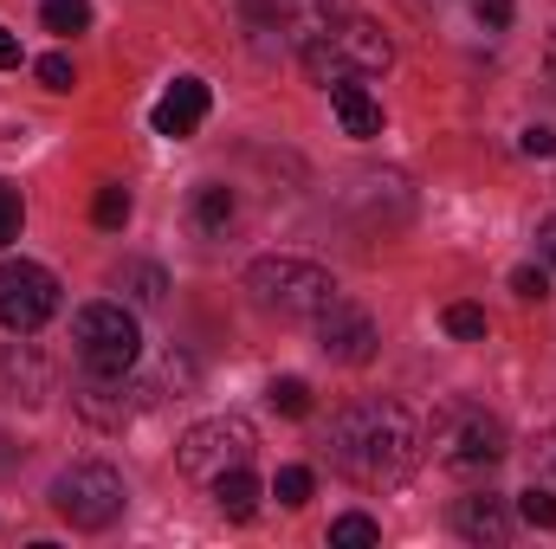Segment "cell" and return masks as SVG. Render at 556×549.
Wrapping results in <instances>:
<instances>
[{"label": "cell", "instance_id": "31", "mask_svg": "<svg viewBox=\"0 0 556 549\" xmlns=\"http://www.w3.org/2000/svg\"><path fill=\"white\" fill-rule=\"evenodd\" d=\"M538 246H544V259H551V266H556V214H551V220H544V227H538Z\"/></svg>", "mask_w": 556, "mask_h": 549}, {"label": "cell", "instance_id": "30", "mask_svg": "<svg viewBox=\"0 0 556 549\" xmlns=\"http://www.w3.org/2000/svg\"><path fill=\"white\" fill-rule=\"evenodd\" d=\"M13 65H20V39L0 26V72H13Z\"/></svg>", "mask_w": 556, "mask_h": 549}, {"label": "cell", "instance_id": "28", "mask_svg": "<svg viewBox=\"0 0 556 549\" xmlns=\"http://www.w3.org/2000/svg\"><path fill=\"white\" fill-rule=\"evenodd\" d=\"M511 7H518V0H479V26H485V33H505V26H511Z\"/></svg>", "mask_w": 556, "mask_h": 549}, {"label": "cell", "instance_id": "21", "mask_svg": "<svg viewBox=\"0 0 556 549\" xmlns=\"http://www.w3.org/2000/svg\"><path fill=\"white\" fill-rule=\"evenodd\" d=\"M266 401L278 413H291V420H304L311 413V382H298V375H278L273 388H266Z\"/></svg>", "mask_w": 556, "mask_h": 549}, {"label": "cell", "instance_id": "8", "mask_svg": "<svg viewBox=\"0 0 556 549\" xmlns=\"http://www.w3.org/2000/svg\"><path fill=\"white\" fill-rule=\"evenodd\" d=\"M52 310H59V278L46 272V266H33V259H7L0 266V323L13 336L46 330Z\"/></svg>", "mask_w": 556, "mask_h": 549}, {"label": "cell", "instance_id": "29", "mask_svg": "<svg viewBox=\"0 0 556 549\" xmlns=\"http://www.w3.org/2000/svg\"><path fill=\"white\" fill-rule=\"evenodd\" d=\"M518 149H525V155H538V162H544V155H556V137H551V130H544V124H531V130H525V137H518Z\"/></svg>", "mask_w": 556, "mask_h": 549}, {"label": "cell", "instance_id": "12", "mask_svg": "<svg viewBox=\"0 0 556 549\" xmlns=\"http://www.w3.org/2000/svg\"><path fill=\"white\" fill-rule=\"evenodd\" d=\"M453 531H459L466 544H479V549H505L511 544V505L492 498V491H472V498L453 505Z\"/></svg>", "mask_w": 556, "mask_h": 549}, {"label": "cell", "instance_id": "22", "mask_svg": "<svg viewBox=\"0 0 556 549\" xmlns=\"http://www.w3.org/2000/svg\"><path fill=\"white\" fill-rule=\"evenodd\" d=\"M518 518H525L531 531H556V498L544 491V485H531V491L518 498Z\"/></svg>", "mask_w": 556, "mask_h": 549}, {"label": "cell", "instance_id": "19", "mask_svg": "<svg viewBox=\"0 0 556 549\" xmlns=\"http://www.w3.org/2000/svg\"><path fill=\"white\" fill-rule=\"evenodd\" d=\"M376 544H382V524L363 518V511H350V518L330 524V549H376Z\"/></svg>", "mask_w": 556, "mask_h": 549}, {"label": "cell", "instance_id": "24", "mask_svg": "<svg viewBox=\"0 0 556 549\" xmlns=\"http://www.w3.org/2000/svg\"><path fill=\"white\" fill-rule=\"evenodd\" d=\"M33 72H39V85H46V91H72V85H78V65H72L65 52H46Z\"/></svg>", "mask_w": 556, "mask_h": 549}, {"label": "cell", "instance_id": "3", "mask_svg": "<svg viewBox=\"0 0 556 549\" xmlns=\"http://www.w3.org/2000/svg\"><path fill=\"white\" fill-rule=\"evenodd\" d=\"M247 291L260 310H273L285 323H311L324 304H337V278L311 259H253L247 266Z\"/></svg>", "mask_w": 556, "mask_h": 549}, {"label": "cell", "instance_id": "14", "mask_svg": "<svg viewBox=\"0 0 556 549\" xmlns=\"http://www.w3.org/2000/svg\"><path fill=\"white\" fill-rule=\"evenodd\" d=\"M201 117H207V85L201 78H175L168 91H162V104L149 111V124H155V137L181 142L201 130Z\"/></svg>", "mask_w": 556, "mask_h": 549}, {"label": "cell", "instance_id": "23", "mask_svg": "<svg viewBox=\"0 0 556 549\" xmlns=\"http://www.w3.org/2000/svg\"><path fill=\"white\" fill-rule=\"evenodd\" d=\"M273 498H278V505H291V511H298V505H311V472H304V465H285V472L273 478Z\"/></svg>", "mask_w": 556, "mask_h": 549}, {"label": "cell", "instance_id": "16", "mask_svg": "<svg viewBox=\"0 0 556 549\" xmlns=\"http://www.w3.org/2000/svg\"><path fill=\"white\" fill-rule=\"evenodd\" d=\"M227 220H233V188L220 181L194 188V233H227Z\"/></svg>", "mask_w": 556, "mask_h": 549}, {"label": "cell", "instance_id": "15", "mask_svg": "<svg viewBox=\"0 0 556 549\" xmlns=\"http://www.w3.org/2000/svg\"><path fill=\"white\" fill-rule=\"evenodd\" d=\"M207 491H214V505H220V511H227L233 524H253V511H260V478H253L247 465L220 472V478H214Z\"/></svg>", "mask_w": 556, "mask_h": 549}, {"label": "cell", "instance_id": "5", "mask_svg": "<svg viewBox=\"0 0 556 549\" xmlns=\"http://www.w3.org/2000/svg\"><path fill=\"white\" fill-rule=\"evenodd\" d=\"M72 343H78L85 375H130L142 356V330L124 304H85L72 317Z\"/></svg>", "mask_w": 556, "mask_h": 549}, {"label": "cell", "instance_id": "6", "mask_svg": "<svg viewBox=\"0 0 556 549\" xmlns=\"http://www.w3.org/2000/svg\"><path fill=\"white\" fill-rule=\"evenodd\" d=\"M253 426L240 420V413H214V420H194L188 433H181V446H175V465H181V478H194V485H214L220 472H233V465H253Z\"/></svg>", "mask_w": 556, "mask_h": 549}, {"label": "cell", "instance_id": "20", "mask_svg": "<svg viewBox=\"0 0 556 549\" xmlns=\"http://www.w3.org/2000/svg\"><path fill=\"white\" fill-rule=\"evenodd\" d=\"M440 323H446V336H459V343H485V330H492L479 304H446V317H440Z\"/></svg>", "mask_w": 556, "mask_h": 549}, {"label": "cell", "instance_id": "32", "mask_svg": "<svg viewBox=\"0 0 556 549\" xmlns=\"http://www.w3.org/2000/svg\"><path fill=\"white\" fill-rule=\"evenodd\" d=\"M551 72H556V46H551Z\"/></svg>", "mask_w": 556, "mask_h": 549}, {"label": "cell", "instance_id": "27", "mask_svg": "<svg viewBox=\"0 0 556 549\" xmlns=\"http://www.w3.org/2000/svg\"><path fill=\"white\" fill-rule=\"evenodd\" d=\"M511 291H518L525 304H544V297H551V278L538 272V266H518V272H511Z\"/></svg>", "mask_w": 556, "mask_h": 549}, {"label": "cell", "instance_id": "9", "mask_svg": "<svg viewBox=\"0 0 556 549\" xmlns=\"http://www.w3.org/2000/svg\"><path fill=\"white\" fill-rule=\"evenodd\" d=\"M311 323H317V349H324L330 362L363 369V362L376 356V317H369L363 304H343V297H337V304H324Z\"/></svg>", "mask_w": 556, "mask_h": 549}, {"label": "cell", "instance_id": "18", "mask_svg": "<svg viewBox=\"0 0 556 549\" xmlns=\"http://www.w3.org/2000/svg\"><path fill=\"white\" fill-rule=\"evenodd\" d=\"M39 20H46V33L72 39V33H85V26H91V0H46V7H39Z\"/></svg>", "mask_w": 556, "mask_h": 549}, {"label": "cell", "instance_id": "7", "mask_svg": "<svg viewBox=\"0 0 556 549\" xmlns=\"http://www.w3.org/2000/svg\"><path fill=\"white\" fill-rule=\"evenodd\" d=\"M304 65H311L317 85L337 78V72L369 78V72H389V65H395V39H389L376 20H343V26H330L317 46H304Z\"/></svg>", "mask_w": 556, "mask_h": 549}, {"label": "cell", "instance_id": "13", "mask_svg": "<svg viewBox=\"0 0 556 549\" xmlns=\"http://www.w3.org/2000/svg\"><path fill=\"white\" fill-rule=\"evenodd\" d=\"M324 91H330V111H337V124H343L356 142L382 137V104L369 98V85H363L356 72H337V78H324Z\"/></svg>", "mask_w": 556, "mask_h": 549}, {"label": "cell", "instance_id": "25", "mask_svg": "<svg viewBox=\"0 0 556 549\" xmlns=\"http://www.w3.org/2000/svg\"><path fill=\"white\" fill-rule=\"evenodd\" d=\"M124 284H130V297H137V304H162V272H155V266H130Z\"/></svg>", "mask_w": 556, "mask_h": 549}, {"label": "cell", "instance_id": "4", "mask_svg": "<svg viewBox=\"0 0 556 549\" xmlns=\"http://www.w3.org/2000/svg\"><path fill=\"white\" fill-rule=\"evenodd\" d=\"M124 505H130L124 472H111V465H98V459H85V465H72V472L52 478V511H59L72 531H111V524L124 518Z\"/></svg>", "mask_w": 556, "mask_h": 549}, {"label": "cell", "instance_id": "17", "mask_svg": "<svg viewBox=\"0 0 556 549\" xmlns=\"http://www.w3.org/2000/svg\"><path fill=\"white\" fill-rule=\"evenodd\" d=\"M91 220H98L104 233H124V227H130V188H124V181H104L98 201H91Z\"/></svg>", "mask_w": 556, "mask_h": 549}, {"label": "cell", "instance_id": "1", "mask_svg": "<svg viewBox=\"0 0 556 549\" xmlns=\"http://www.w3.org/2000/svg\"><path fill=\"white\" fill-rule=\"evenodd\" d=\"M324 446H330V465L350 485H363V491H389L420 465L415 413L402 401H356V408H343L330 420Z\"/></svg>", "mask_w": 556, "mask_h": 549}, {"label": "cell", "instance_id": "2", "mask_svg": "<svg viewBox=\"0 0 556 549\" xmlns=\"http://www.w3.org/2000/svg\"><path fill=\"white\" fill-rule=\"evenodd\" d=\"M427 446H433V459L453 465V472H492V465L511 452L505 420L485 413L479 401H446V408L433 413V426H427Z\"/></svg>", "mask_w": 556, "mask_h": 549}, {"label": "cell", "instance_id": "10", "mask_svg": "<svg viewBox=\"0 0 556 549\" xmlns=\"http://www.w3.org/2000/svg\"><path fill=\"white\" fill-rule=\"evenodd\" d=\"M247 13H253V26H266L278 33L285 46H317L330 26H337V0H240Z\"/></svg>", "mask_w": 556, "mask_h": 549}, {"label": "cell", "instance_id": "11", "mask_svg": "<svg viewBox=\"0 0 556 549\" xmlns=\"http://www.w3.org/2000/svg\"><path fill=\"white\" fill-rule=\"evenodd\" d=\"M72 401H78V413H85L91 426L117 433V426H130V413H137L142 401H155V395H149V382H142V388H130V375H91Z\"/></svg>", "mask_w": 556, "mask_h": 549}, {"label": "cell", "instance_id": "26", "mask_svg": "<svg viewBox=\"0 0 556 549\" xmlns=\"http://www.w3.org/2000/svg\"><path fill=\"white\" fill-rule=\"evenodd\" d=\"M20 220H26V207H20V194L0 181V246H13V240H20Z\"/></svg>", "mask_w": 556, "mask_h": 549}]
</instances>
